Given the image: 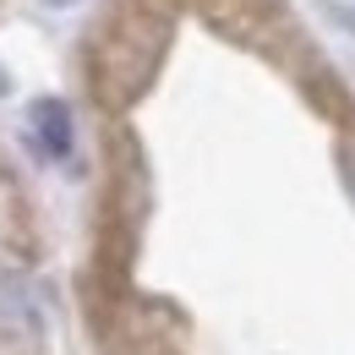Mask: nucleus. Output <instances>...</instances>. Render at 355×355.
<instances>
[{
  "label": "nucleus",
  "mask_w": 355,
  "mask_h": 355,
  "mask_svg": "<svg viewBox=\"0 0 355 355\" xmlns=\"http://www.w3.org/2000/svg\"><path fill=\"white\" fill-rule=\"evenodd\" d=\"M164 33H170V22H159V17H137V22H121V28L110 33V44H104L98 83L115 93V98L137 93L142 83H148V77H153V60H159V44H164Z\"/></svg>",
  "instance_id": "nucleus-1"
},
{
  "label": "nucleus",
  "mask_w": 355,
  "mask_h": 355,
  "mask_svg": "<svg viewBox=\"0 0 355 355\" xmlns=\"http://www.w3.org/2000/svg\"><path fill=\"white\" fill-rule=\"evenodd\" d=\"M33 121H39V132H44V148H49V153H66V148H71V121H66V110H60V104H39V115H33Z\"/></svg>",
  "instance_id": "nucleus-2"
},
{
  "label": "nucleus",
  "mask_w": 355,
  "mask_h": 355,
  "mask_svg": "<svg viewBox=\"0 0 355 355\" xmlns=\"http://www.w3.org/2000/svg\"><path fill=\"white\" fill-rule=\"evenodd\" d=\"M350 175H355V153H350Z\"/></svg>",
  "instance_id": "nucleus-3"
}]
</instances>
